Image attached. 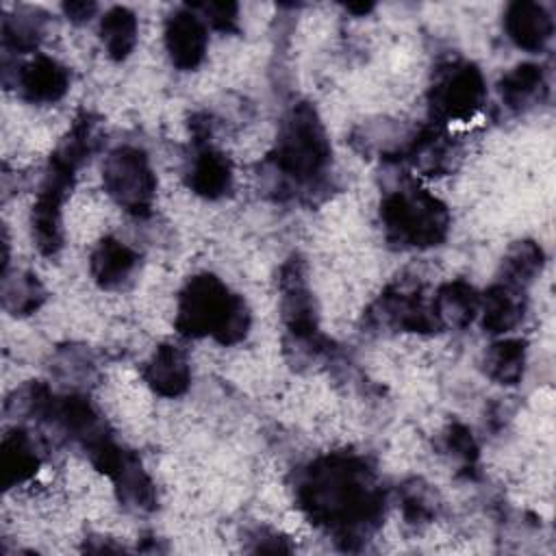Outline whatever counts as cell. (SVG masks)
<instances>
[{"mask_svg": "<svg viewBox=\"0 0 556 556\" xmlns=\"http://www.w3.org/2000/svg\"><path fill=\"white\" fill-rule=\"evenodd\" d=\"M302 513L341 549H358L382 523L384 491L365 458L332 452L311 460L295 480Z\"/></svg>", "mask_w": 556, "mask_h": 556, "instance_id": "6da1fadb", "label": "cell"}, {"mask_svg": "<svg viewBox=\"0 0 556 556\" xmlns=\"http://www.w3.org/2000/svg\"><path fill=\"white\" fill-rule=\"evenodd\" d=\"M250 308L215 274H195L180 289L174 326L182 337H211L222 345L239 343L250 330Z\"/></svg>", "mask_w": 556, "mask_h": 556, "instance_id": "7a4b0ae2", "label": "cell"}, {"mask_svg": "<svg viewBox=\"0 0 556 556\" xmlns=\"http://www.w3.org/2000/svg\"><path fill=\"white\" fill-rule=\"evenodd\" d=\"M267 161L271 172L291 189L321 178L330 165V139L313 104L298 102L289 109Z\"/></svg>", "mask_w": 556, "mask_h": 556, "instance_id": "3957f363", "label": "cell"}, {"mask_svg": "<svg viewBox=\"0 0 556 556\" xmlns=\"http://www.w3.org/2000/svg\"><path fill=\"white\" fill-rule=\"evenodd\" d=\"M384 237L395 248L426 250L441 245L450 232V211L430 191L408 182L380 202Z\"/></svg>", "mask_w": 556, "mask_h": 556, "instance_id": "277c9868", "label": "cell"}, {"mask_svg": "<svg viewBox=\"0 0 556 556\" xmlns=\"http://www.w3.org/2000/svg\"><path fill=\"white\" fill-rule=\"evenodd\" d=\"M102 185L109 198L135 217H148L154 204L156 176L141 148L119 146L104 159Z\"/></svg>", "mask_w": 556, "mask_h": 556, "instance_id": "5b68a950", "label": "cell"}, {"mask_svg": "<svg viewBox=\"0 0 556 556\" xmlns=\"http://www.w3.org/2000/svg\"><path fill=\"white\" fill-rule=\"evenodd\" d=\"M486 100V83L478 65L452 61L437 70L428 91V109L434 124L471 119Z\"/></svg>", "mask_w": 556, "mask_h": 556, "instance_id": "8992f818", "label": "cell"}, {"mask_svg": "<svg viewBox=\"0 0 556 556\" xmlns=\"http://www.w3.org/2000/svg\"><path fill=\"white\" fill-rule=\"evenodd\" d=\"M365 321L376 330H400L432 334L441 332V324L434 315L432 300H426L419 287L391 285L365 313Z\"/></svg>", "mask_w": 556, "mask_h": 556, "instance_id": "52a82bcc", "label": "cell"}, {"mask_svg": "<svg viewBox=\"0 0 556 556\" xmlns=\"http://www.w3.org/2000/svg\"><path fill=\"white\" fill-rule=\"evenodd\" d=\"M278 282H280V308H282V319L289 337L308 350H319L321 334L317 326L315 302L306 282L304 261L300 256H291L289 261H285V265L280 267Z\"/></svg>", "mask_w": 556, "mask_h": 556, "instance_id": "ba28073f", "label": "cell"}, {"mask_svg": "<svg viewBox=\"0 0 556 556\" xmlns=\"http://www.w3.org/2000/svg\"><path fill=\"white\" fill-rule=\"evenodd\" d=\"M165 50L174 67L195 70L206 54L208 35L204 20L189 7L174 11L165 22Z\"/></svg>", "mask_w": 556, "mask_h": 556, "instance_id": "9c48e42d", "label": "cell"}, {"mask_svg": "<svg viewBox=\"0 0 556 556\" xmlns=\"http://www.w3.org/2000/svg\"><path fill=\"white\" fill-rule=\"evenodd\" d=\"M404 159L426 176L452 174L460 159V148L441 124L424 126L404 148Z\"/></svg>", "mask_w": 556, "mask_h": 556, "instance_id": "30bf717a", "label": "cell"}, {"mask_svg": "<svg viewBox=\"0 0 556 556\" xmlns=\"http://www.w3.org/2000/svg\"><path fill=\"white\" fill-rule=\"evenodd\" d=\"M15 89L33 104L59 102L70 89V72L56 59L37 54L15 72Z\"/></svg>", "mask_w": 556, "mask_h": 556, "instance_id": "8fae6325", "label": "cell"}, {"mask_svg": "<svg viewBox=\"0 0 556 556\" xmlns=\"http://www.w3.org/2000/svg\"><path fill=\"white\" fill-rule=\"evenodd\" d=\"M70 189L43 180L41 189L37 193V200L30 211V226H33V239L37 250L43 256H52L63 245V202L67 198Z\"/></svg>", "mask_w": 556, "mask_h": 556, "instance_id": "7c38bea8", "label": "cell"}, {"mask_svg": "<svg viewBox=\"0 0 556 556\" xmlns=\"http://www.w3.org/2000/svg\"><path fill=\"white\" fill-rule=\"evenodd\" d=\"M504 30L517 48L539 52L552 39L554 20L541 2L515 0L504 11Z\"/></svg>", "mask_w": 556, "mask_h": 556, "instance_id": "4fadbf2b", "label": "cell"}, {"mask_svg": "<svg viewBox=\"0 0 556 556\" xmlns=\"http://www.w3.org/2000/svg\"><path fill=\"white\" fill-rule=\"evenodd\" d=\"M143 380L154 393L163 397L182 395L191 384V367L187 354L172 343H161L143 367Z\"/></svg>", "mask_w": 556, "mask_h": 556, "instance_id": "5bb4252c", "label": "cell"}, {"mask_svg": "<svg viewBox=\"0 0 556 556\" xmlns=\"http://www.w3.org/2000/svg\"><path fill=\"white\" fill-rule=\"evenodd\" d=\"M526 313V295L504 282H493L480 295V321L489 334H506L515 330Z\"/></svg>", "mask_w": 556, "mask_h": 556, "instance_id": "9a60e30c", "label": "cell"}, {"mask_svg": "<svg viewBox=\"0 0 556 556\" xmlns=\"http://www.w3.org/2000/svg\"><path fill=\"white\" fill-rule=\"evenodd\" d=\"M139 265L137 252L115 237H104L91 252L89 271L98 287L119 289L124 287Z\"/></svg>", "mask_w": 556, "mask_h": 556, "instance_id": "2e32d148", "label": "cell"}, {"mask_svg": "<svg viewBox=\"0 0 556 556\" xmlns=\"http://www.w3.org/2000/svg\"><path fill=\"white\" fill-rule=\"evenodd\" d=\"M187 185L200 198H224L232 187V165L228 156L211 146H202L187 169Z\"/></svg>", "mask_w": 556, "mask_h": 556, "instance_id": "e0dca14e", "label": "cell"}, {"mask_svg": "<svg viewBox=\"0 0 556 556\" xmlns=\"http://www.w3.org/2000/svg\"><path fill=\"white\" fill-rule=\"evenodd\" d=\"M41 465L39 450L24 428H11L0 443V473L7 489L30 480Z\"/></svg>", "mask_w": 556, "mask_h": 556, "instance_id": "ac0fdd59", "label": "cell"}, {"mask_svg": "<svg viewBox=\"0 0 556 556\" xmlns=\"http://www.w3.org/2000/svg\"><path fill=\"white\" fill-rule=\"evenodd\" d=\"M441 328H467L480 313V293L465 280L443 282L432 295Z\"/></svg>", "mask_w": 556, "mask_h": 556, "instance_id": "d6986e66", "label": "cell"}, {"mask_svg": "<svg viewBox=\"0 0 556 556\" xmlns=\"http://www.w3.org/2000/svg\"><path fill=\"white\" fill-rule=\"evenodd\" d=\"M109 480L113 482L117 500L124 506L137 508V510H152V508H156L154 482L150 480V476L146 473L141 460L132 452H126L122 465L117 467V471Z\"/></svg>", "mask_w": 556, "mask_h": 556, "instance_id": "ffe728a7", "label": "cell"}, {"mask_svg": "<svg viewBox=\"0 0 556 556\" xmlns=\"http://www.w3.org/2000/svg\"><path fill=\"white\" fill-rule=\"evenodd\" d=\"M48 15L35 7H17L2 17V46L4 52L26 54L35 52L43 39Z\"/></svg>", "mask_w": 556, "mask_h": 556, "instance_id": "44dd1931", "label": "cell"}, {"mask_svg": "<svg viewBox=\"0 0 556 556\" xmlns=\"http://www.w3.org/2000/svg\"><path fill=\"white\" fill-rule=\"evenodd\" d=\"M528 348L523 339H500L489 345L482 358L484 374L504 387H513L523 378Z\"/></svg>", "mask_w": 556, "mask_h": 556, "instance_id": "7402d4cb", "label": "cell"}, {"mask_svg": "<svg viewBox=\"0 0 556 556\" xmlns=\"http://www.w3.org/2000/svg\"><path fill=\"white\" fill-rule=\"evenodd\" d=\"M502 102L513 111H523L534 104L545 91V74L536 63H519L500 78Z\"/></svg>", "mask_w": 556, "mask_h": 556, "instance_id": "603a6c76", "label": "cell"}, {"mask_svg": "<svg viewBox=\"0 0 556 556\" xmlns=\"http://www.w3.org/2000/svg\"><path fill=\"white\" fill-rule=\"evenodd\" d=\"M545 263L543 248L532 239L517 241L508 248L500 265V282L526 291V287L541 274Z\"/></svg>", "mask_w": 556, "mask_h": 556, "instance_id": "cb8c5ba5", "label": "cell"}, {"mask_svg": "<svg viewBox=\"0 0 556 556\" xmlns=\"http://www.w3.org/2000/svg\"><path fill=\"white\" fill-rule=\"evenodd\" d=\"M137 17L126 7H111L100 17V39L113 61H124L137 46Z\"/></svg>", "mask_w": 556, "mask_h": 556, "instance_id": "d4e9b609", "label": "cell"}, {"mask_svg": "<svg viewBox=\"0 0 556 556\" xmlns=\"http://www.w3.org/2000/svg\"><path fill=\"white\" fill-rule=\"evenodd\" d=\"M46 300V289L30 271L2 274V306L7 313L24 317L35 313Z\"/></svg>", "mask_w": 556, "mask_h": 556, "instance_id": "484cf974", "label": "cell"}, {"mask_svg": "<svg viewBox=\"0 0 556 556\" xmlns=\"http://www.w3.org/2000/svg\"><path fill=\"white\" fill-rule=\"evenodd\" d=\"M400 506L404 519L413 526L428 523L439 513L437 493L419 478H410L400 486Z\"/></svg>", "mask_w": 556, "mask_h": 556, "instance_id": "4316f807", "label": "cell"}, {"mask_svg": "<svg viewBox=\"0 0 556 556\" xmlns=\"http://www.w3.org/2000/svg\"><path fill=\"white\" fill-rule=\"evenodd\" d=\"M443 450L460 460L465 467H471L478 460V443L471 434V430L458 421L450 424L443 432Z\"/></svg>", "mask_w": 556, "mask_h": 556, "instance_id": "83f0119b", "label": "cell"}, {"mask_svg": "<svg viewBox=\"0 0 556 556\" xmlns=\"http://www.w3.org/2000/svg\"><path fill=\"white\" fill-rule=\"evenodd\" d=\"M189 9L200 11V17L204 20V24H211L215 30L222 33H237V15H239V4L235 2H195L189 4Z\"/></svg>", "mask_w": 556, "mask_h": 556, "instance_id": "f1b7e54d", "label": "cell"}, {"mask_svg": "<svg viewBox=\"0 0 556 556\" xmlns=\"http://www.w3.org/2000/svg\"><path fill=\"white\" fill-rule=\"evenodd\" d=\"M61 11L72 24H85L96 15L98 4L91 0H67L61 4Z\"/></svg>", "mask_w": 556, "mask_h": 556, "instance_id": "f546056e", "label": "cell"}, {"mask_svg": "<svg viewBox=\"0 0 556 556\" xmlns=\"http://www.w3.org/2000/svg\"><path fill=\"white\" fill-rule=\"evenodd\" d=\"M256 545L252 547L254 552H289L291 547L285 543L282 536H278L276 532H267V530H261L256 532V536L252 539Z\"/></svg>", "mask_w": 556, "mask_h": 556, "instance_id": "4dcf8cb0", "label": "cell"}, {"mask_svg": "<svg viewBox=\"0 0 556 556\" xmlns=\"http://www.w3.org/2000/svg\"><path fill=\"white\" fill-rule=\"evenodd\" d=\"M345 9H348L350 13H356V15H365V13H369V11L374 9V4H345Z\"/></svg>", "mask_w": 556, "mask_h": 556, "instance_id": "1f68e13d", "label": "cell"}]
</instances>
